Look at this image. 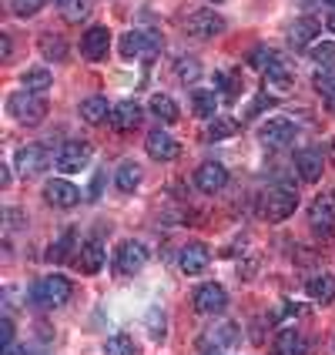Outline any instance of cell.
I'll return each mask as SVG.
<instances>
[{
	"label": "cell",
	"mask_w": 335,
	"mask_h": 355,
	"mask_svg": "<svg viewBox=\"0 0 335 355\" xmlns=\"http://www.w3.org/2000/svg\"><path fill=\"white\" fill-rule=\"evenodd\" d=\"M261 218H268V221H285V218L295 211L298 205V191L295 184H289V181H278V184H272L268 191H261Z\"/></svg>",
	"instance_id": "cell-1"
},
{
	"label": "cell",
	"mask_w": 335,
	"mask_h": 355,
	"mask_svg": "<svg viewBox=\"0 0 335 355\" xmlns=\"http://www.w3.org/2000/svg\"><path fill=\"white\" fill-rule=\"evenodd\" d=\"M31 298L37 302L40 309H60V305H67V298H71V282L64 275L40 278L37 285L31 288Z\"/></svg>",
	"instance_id": "cell-2"
},
{
	"label": "cell",
	"mask_w": 335,
	"mask_h": 355,
	"mask_svg": "<svg viewBox=\"0 0 335 355\" xmlns=\"http://www.w3.org/2000/svg\"><path fill=\"white\" fill-rule=\"evenodd\" d=\"M7 111H10L20 124L34 128V124H40V121L47 118V101L27 91V94H14V98L7 101Z\"/></svg>",
	"instance_id": "cell-3"
},
{
	"label": "cell",
	"mask_w": 335,
	"mask_h": 355,
	"mask_svg": "<svg viewBox=\"0 0 335 355\" xmlns=\"http://www.w3.org/2000/svg\"><path fill=\"white\" fill-rule=\"evenodd\" d=\"M161 47V37L151 34V31H128L121 37V54L131 60V58H155Z\"/></svg>",
	"instance_id": "cell-4"
},
{
	"label": "cell",
	"mask_w": 335,
	"mask_h": 355,
	"mask_svg": "<svg viewBox=\"0 0 335 355\" xmlns=\"http://www.w3.org/2000/svg\"><path fill=\"white\" fill-rule=\"evenodd\" d=\"M208 265H212V248L205 241H188L181 248V255H178V268L184 275H201Z\"/></svg>",
	"instance_id": "cell-5"
},
{
	"label": "cell",
	"mask_w": 335,
	"mask_h": 355,
	"mask_svg": "<svg viewBox=\"0 0 335 355\" xmlns=\"http://www.w3.org/2000/svg\"><path fill=\"white\" fill-rule=\"evenodd\" d=\"M114 265H118L121 275H138L141 268L148 265V248L141 245V241H121L118 255H114Z\"/></svg>",
	"instance_id": "cell-6"
},
{
	"label": "cell",
	"mask_w": 335,
	"mask_h": 355,
	"mask_svg": "<svg viewBox=\"0 0 335 355\" xmlns=\"http://www.w3.org/2000/svg\"><path fill=\"white\" fill-rule=\"evenodd\" d=\"M295 135H298V128L292 124V121L275 118V121H265V124H261L258 141H261V144H268V148H289V144L295 141Z\"/></svg>",
	"instance_id": "cell-7"
},
{
	"label": "cell",
	"mask_w": 335,
	"mask_h": 355,
	"mask_svg": "<svg viewBox=\"0 0 335 355\" xmlns=\"http://www.w3.org/2000/svg\"><path fill=\"white\" fill-rule=\"evenodd\" d=\"M191 305H195L198 315H215V312H221V309L228 305V295H225V288H221V285L208 282V285H198L195 288Z\"/></svg>",
	"instance_id": "cell-8"
},
{
	"label": "cell",
	"mask_w": 335,
	"mask_h": 355,
	"mask_svg": "<svg viewBox=\"0 0 335 355\" xmlns=\"http://www.w3.org/2000/svg\"><path fill=\"white\" fill-rule=\"evenodd\" d=\"M87 161H91V148H87L84 141H67V144L58 151L54 164H58V171H64V175H74V171H80Z\"/></svg>",
	"instance_id": "cell-9"
},
{
	"label": "cell",
	"mask_w": 335,
	"mask_h": 355,
	"mask_svg": "<svg viewBox=\"0 0 335 355\" xmlns=\"http://www.w3.org/2000/svg\"><path fill=\"white\" fill-rule=\"evenodd\" d=\"M44 201H47L51 208H74L80 201V191L71 181H64V178H51V181L44 184Z\"/></svg>",
	"instance_id": "cell-10"
},
{
	"label": "cell",
	"mask_w": 335,
	"mask_h": 355,
	"mask_svg": "<svg viewBox=\"0 0 335 355\" xmlns=\"http://www.w3.org/2000/svg\"><path fill=\"white\" fill-rule=\"evenodd\" d=\"M184 31L191 34V37H215V34H221L225 31V20L218 17L215 10H195V14H188V20H184Z\"/></svg>",
	"instance_id": "cell-11"
},
{
	"label": "cell",
	"mask_w": 335,
	"mask_h": 355,
	"mask_svg": "<svg viewBox=\"0 0 335 355\" xmlns=\"http://www.w3.org/2000/svg\"><path fill=\"white\" fill-rule=\"evenodd\" d=\"M309 225L316 235H332L335 232V201H329L325 195H318L309 205Z\"/></svg>",
	"instance_id": "cell-12"
},
{
	"label": "cell",
	"mask_w": 335,
	"mask_h": 355,
	"mask_svg": "<svg viewBox=\"0 0 335 355\" xmlns=\"http://www.w3.org/2000/svg\"><path fill=\"white\" fill-rule=\"evenodd\" d=\"M225 184H228V171H225V164H218V161H205L195 171V188L205 191V195H215Z\"/></svg>",
	"instance_id": "cell-13"
},
{
	"label": "cell",
	"mask_w": 335,
	"mask_h": 355,
	"mask_svg": "<svg viewBox=\"0 0 335 355\" xmlns=\"http://www.w3.org/2000/svg\"><path fill=\"white\" fill-rule=\"evenodd\" d=\"M47 164H51V155H47L40 144H27V148H20V151H17V171L24 178L40 175Z\"/></svg>",
	"instance_id": "cell-14"
},
{
	"label": "cell",
	"mask_w": 335,
	"mask_h": 355,
	"mask_svg": "<svg viewBox=\"0 0 335 355\" xmlns=\"http://www.w3.org/2000/svg\"><path fill=\"white\" fill-rule=\"evenodd\" d=\"M144 148H148V155L155 161H175L178 158V141L168 135V131H161V128H155V131H148V141H144Z\"/></svg>",
	"instance_id": "cell-15"
},
{
	"label": "cell",
	"mask_w": 335,
	"mask_h": 355,
	"mask_svg": "<svg viewBox=\"0 0 335 355\" xmlns=\"http://www.w3.org/2000/svg\"><path fill=\"white\" fill-rule=\"evenodd\" d=\"M238 338H241V332H238L235 322H218L215 329H208L205 336H201V345L205 349H232V345H238Z\"/></svg>",
	"instance_id": "cell-16"
},
{
	"label": "cell",
	"mask_w": 335,
	"mask_h": 355,
	"mask_svg": "<svg viewBox=\"0 0 335 355\" xmlns=\"http://www.w3.org/2000/svg\"><path fill=\"white\" fill-rule=\"evenodd\" d=\"M108 47H111L108 27H91V31L80 37V54L87 60H104L108 58Z\"/></svg>",
	"instance_id": "cell-17"
},
{
	"label": "cell",
	"mask_w": 335,
	"mask_h": 355,
	"mask_svg": "<svg viewBox=\"0 0 335 355\" xmlns=\"http://www.w3.org/2000/svg\"><path fill=\"white\" fill-rule=\"evenodd\" d=\"M101 265H104V248H101V241H84L78 252H74V268L84 272V275L101 272Z\"/></svg>",
	"instance_id": "cell-18"
},
{
	"label": "cell",
	"mask_w": 335,
	"mask_h": 355,
	"mask_svg": "<svg viewBox=\"0 0 335 355\" xmlns=\"http://www.w3.org/2000/svg\"><path fill=\"white\" fill-rule=\"evenodd\" d=\"M295 168H298V175H302V181H318L322 168H325V155L318 148H305V151L295 155Z\"/></svg>",
	"instance_id": "cell-19"
},
{
	"label": "cell",
	"mask_w": 335,
	"mask_h": 355,
	"mask_svg": "<svg viewBox=\"0 0 335 355\" xmlns=\"http://www.w3.org/2000/svg\"><path fill=\"white\" fill-rule=\"evenodd\" d=\"M111 124H114V131H135L141 124V107L135 101H121L111 107Z\"/></svg>",
	"instance_id": "cell-20"
},
{
	"label": "cell",
	"mask_w": 335,
	"mask_h": 355,
	"mask_svg": "<svg viewBox=\"0 0 335 355\" xmlns=\"http://www.w3.org/2000/svg\"><path fill=\"white\" fill-rule=\"evenodd\" d=\"M272 355H309V342L298 336L295 329H285L272 342Z\"/></svg>",
	"instance_id": "cell-21"
},
{
	"label": "cell",
	"mask_w": 335,
	"mask_h": 355,
	"mask_svg": "<svg viewBox=\"0 0 335 355\" xmlns=\"http://www.w3.org/2000/svg\"><path fill=\"white\" fill-rule=\"evenodd\" d=\"M318 20L316 17H298L292 24V31H289V44H295V47H305V44H312L318 37Z\"/></svg>",
	"instance_id": "cell-22"
},
{
	"label": "cell",
	"mask_w": 335,
	"mask_h": 355,
	"mask_svg": "<svg viewBox=\"0 0 335 355\" xmlns=\"http://www.w3.org/2000/svg\"><path fill=\"white\" fill-rule=\"evenodd\" d=\"M80 118L87 121V124H101L104 118H111V107H108V98H101V94H94V98L80 101Z\"/></svg>",
	"instance_id": "cell-23"
},
{
	"label": "cell",
	"mask_w": 335,
	"mask_h": 355,
	"mask_svg": "<svg viewBox=\"0 0 335 355\" xmlns=\"http://www.w3.org/2000/svg\"><path fill=\"white\" fill-rule=\"evenodd\" d=\"M305 292L316 298V302H332L335 298V278L332 275H312L309 282H305Z\"/></svg>",
	"instance_id": "cell-24"
},
{
	"label": "cell",
	"mask_w": 335,
	"mask_h": 355,
	"mask_svg": "<svg viewBox=\"0 0 335 355\" xmlns=\"http://www.w3.org/2000/svg\"><path fill=\"white\" fill-rule=\"evenodd\" d=\"M312 84H316V91L322 94L325 107H329V111H335V71H332V67H322V71H316Z\"/></svg>",
	"instance_id": "cell-25"
},
{
	"label": "cell",
	"mask_w": 335,
	"mask_h": 355,
	"mask_svg": "<svg viewBox=\"0 0 335 355\" xmlns=\"http://www.w3.org/2000/svg\"><path fill=\"white\" fill-rule=\"evenodd\" d=\"M114 184H118L124 195H128V191H135V188L141 184V168L135 164V161H121V168L114 171Z\"/></svg>",
	"instance_id": "cell-26"
},
{
	"label": "cell",
	"mask_w": 335,
	"mask_h": 355,
	"mask_svg": "<svg viewBox=\"0 0 335 355\" xmlns=\"http://www.w3.org/2000/svg\"><path fill=\"white\" fill-rule=\"evenodd\" d=\"M58 10L67 24H80L91 14V0H58Z\"/></svg>",
	"instance_id": "cell-27"
},
{
	"label": "cell",
	"mask_w": 335,
	"mask_h": 355,
	"mask_svg": "<svg viewBox=\"0 0 335 355\" xmlns=\"http://www.w3.org/2000/svg\"><path fill=\"white\" fill-rule=\"evenodd\" d=\"M215 87L225 94V101H235L245 84H241V74H235V71H215Z\"/></svg>",
	"instance_id": "cell-28"
},
{
	"label": "cell",
	"mask_w": 335,
	"mask_h": 355,
	"mask_svg": "<svg viewBox=\"0 0 335 355\" xmlns=\"http://www.w3.org/2000/svg\"><path fill=\"white\" fill-rule=\"evenodd\" d=\"M265 78L275 80V84H292V64H289V58H282V54H272L268 67H265Z\"/></svg>",
	"instance_id": "cell-29"
},
{
	"label": "cell",
	"mask_w": 335,
	"mask_h": 355,
	"mask_svg": "<svg viewBox=\"0 0 335 355\" xmlns=\"http://www.w3.org/2000/svg\"><path fill=\"white\" fill-rule=\"evenodd\" d=\"M51 80H54V74H51V71H44V67H31V71H24V74H20V84H24L27 91H47V87H51Z\"/></svg>",
	"instance_id": "cell-30"
},
{
	"label": "cell",
	"mask_w": 335,
	"mask_h": 355,
	"mask_svg": "<svg viewBox=\"0 0 335 355\" xmlns=\"http://www.w3.org/2000/svg\"><path fill=\"white\" fill-rule=\"evenodd\" d=\"M151 114L158 121H164V124H171V121H178V104L168 94H155L151 98Z\"/></svg>",
	"instance_id": "cell-31"
},
{
	"label": "cell",
	"mask_w": 335,
	"mask_h": 355,
	"mask_svg": "<svg viewBox=\"0 0 335 355\" xmlns=\"http://www.w3.org/2000/svg\"><path fill=\"white\" fill-rule=\"evenodd\" d=\"M191 107H195L198 118H212L215 107H218L215 91H195V94H191Z\"/></svg>",
	"instance_id": "cell-32"
},
{
	"label": "cell",
	"mask_w": 335,
	"mask_h": 355,
	"mask_svg": "<svg viewBox=\"0 0 335 355\" xmlns=\"http://www.w3.org/2000/svg\"><path fill=\"white\" fill-rule=\"evenodd\" d=\"M71 245H74V232L67 228V232L60 235L58 245H51V248H47V261H67V258H74L71 255Z\"/></svg>",
	"instance_id": "cell-33"
},
{
	"label": "cell",
	"mask_w": 335,
	"mask_h": 355,
	"mask_svg": "<svg viewBox=\"0 0 335 355\" xmlns=\"http://www.w3.org/2000/svg\"><path fill=\"white\" fill-rule=\"evenodd\" d=\"M104 352L108 355H138V345H135V338H128V336H111L108 345H104Z\"/></svg>",
	"instance_id": "cell-34"
},
{
	"label": "cell",
	"mask_w": 335,
	"mask_h": 355,
	"mask_svg": "<svg viewBox=\"0 0 335 355\" xmlns=\"http://www.w3.org/2000/svg\"><path fill=\"white\" fill-rule=\"evenodd\" d=\"M40 54L47 60H60L64 54H67V47H64V40L60 37H54V34H44L40 37Z\"/></svg>",
	"instance_id": "cell-35"
},
{
	"label": "cell",
	"mask_w": 335,
	"mask_h": 355,
	"mask_svg": "<svg viewBox=\"0 0 335 355\" xmlns=\"http://www.w3.org/2000/svg\"><path fill=\"white\" fill-rule=\"evenodd\" d=\"M175 71H178V78L184 80V84H195V80L201 78V60L198 58H181Z\"/></svg>",
	"instance_id": "cell-36"
},
{
	"label": "cell",
	"mask_w": 335,
	"mask_h": 355,
	"mask_svg": "<svg viewBox=\"0 0 335 355\" xmlns=\"http://www.w3.org/2000/svg\"><path fill=\"white\" fill-rule=\"evenodd\" d=\"M232 135H238V121H232V118H215V124L208 128V138L212 141L232 138Z\"/></svg>",
	"instance_id": "cell-37"
},
{
	"label": "cell",
	"mask_w": 335,
	"mask_h": 355,
	"mask_svg": "<svg viewBox=\"0 0 335 355\" xmlns=\"http://www.w3.org/2000/svg\"><path fill=\"white\" fill-rule=\"evenodd\" d=\"M309 58L318 60L322 67H325V64H335V44H312V47H309Z\"/></svg>",
	"instance_id": "cell-38"
},
{
	"label": "cell",
	"mask_w": 335,
	"mask_h": 355,
	"mask_svg": "<svg viewBox=\"0 0 335 355\" xmlns=\"http://www.w3.org/2000/svg\"><path fill=\"white\" fill-rule=\"evenodd\" d=\"M40 7H44V0H10V10L17 17H31V14H37Z\"/></svg>",
	"instance_id": "cell-39"
},
{
	"label": "cell",
	"mask_w": 335,
	"mask_h": 355,
	"mask_svg": "<svg viewBox=\"0 0 335 355\" xmlns=\"http://www.w3.org/2000/svg\"><path fill=\"white\" fill-rule=\"evenodd\" d=\"M272 54H275V51H268V47H258V51H252L248 64H252V67H258V71H265V67H268V60H272Z\"/></svg>",
	"instance_id": "cell-40"
},
{
	"label": "cell",
	"mask_w": 335,
	"mask_h": 355,
	"mask_svg": "<svg viewBox=\"0 0 335 355\" xmlns=\"http://www.w3.org/2000/svg\"><path fill=\"white\" fill-rule=\"evenodd\" d=\"M0 342H3V345H7V349H10V345H14V322H10V318H3V325H0Z\"/></svg>",
	"instance_id": "cell-41"
},
{
	"label": "cell",
	"mask_w": 335,
	"mask_h": 355,
	"mask_svg": "<svg viewBox=\"0 0 335 355\" xmlns=\"http://www.w3.org/2000/svg\"><path fill=\"white\" fill-rule=\"evenodd\" d=\"M0 184H3V188L10 184V171H7V168H0Z\"/></svg>",
	"instance_id": "cell-42"
},
{
	"label": "cell",
	"mask_w": 335,
	"mask_h": 355,
	"mask_svg": "<svg viewBox=\"0 0 335 355\" xmlns=\"http://www.w3.org/2000/svg\"><path fill=\"white\" fill-rule=\"evenodd\" d=\"M3 355H31V352H27V349H14V345H10V349H7Z\"/></svg>",
	"instance_id": "cell-43"
},
{
	"label": "cell",
	"mask_w": 335,
	"mask_h": 355,
	"mask_svg": "<svg viewBox=\"0 0 335 355\" xmlns=\"http://www.w3.org/2000/svg\"><path fill=\"white\" fill-rule=\"evenodd\" d=\"M205 355H225L221 349H205Z\"/></svg>",
	"instance_id": "cell-44"
},
{
	"label": "cell",
	"mask_w": 335,
	"mask_h": 355,
	"mask_svg": "<svg viewBox=\"0 0 335 355\" xmlns=\"http://www.w3.org/2000/svg\"><path fill=\"white\" fill-rule=\"evenodd\" d=\"M329 31H332V34H335V14H332V17H329Z\"/></svg>",
	"instance_id": "cell-45"
},
{
	"label": "cell",
	"mask_w": 335,
	"mask_h": 355,
	"mask_svg": "<svg viewBox=\"0 0 335 355\" xmlns=\"http://www.w3.org/2000/svg\"><path fill=\"white\" fill-rule=\"evenodd\" d=\"M325 3H332V7H335V0H325Z\"/></svg>",
	"instance_id": "cell-46"
},
{
	"label": "cell",
	"mask_w": 335,
	"mask_h": 355,
	"mask_svg": "<svg viewBox=\"0 0 335 355\" xmlns=\"http://www.w3.org/2000/svg\"><path fill=\"white\" fill-rule=\"evenodd\" d=\"M212 3H221V0H212Z\"/></svg>",
	"instance_id": "cell-47"
},
{
	"label": "cell",
	"mask_w": 335,
	"mask_h": 355,
	"mask_svg": "<svg viewBox=\"0 0 335 355\" xmlns=\"http://www.w3.org/2000/svg\"><path fill=\"white\" fill-rule=\"evenodd\" d=\"M332 201H335V191H332Z\"/></svg>",
	"instance_id": "cell-48"
}]
</instances>
